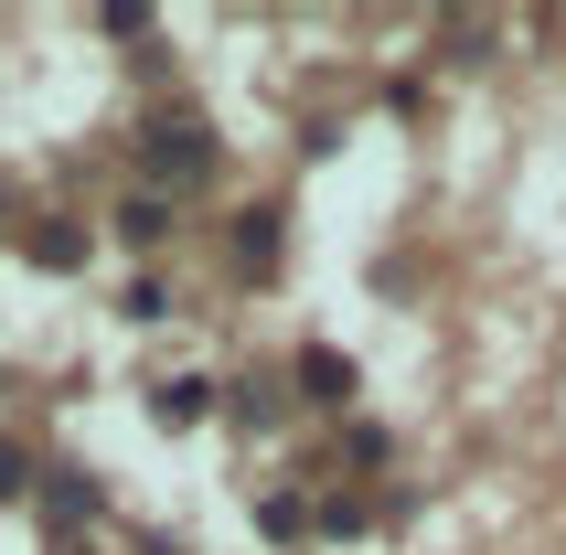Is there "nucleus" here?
<instances>
[{
    "instance_id": "nucleus-7",
    "label": "nucleus",
    "mask_w": 566,
    "mask_h": 555,
    "mask_svg": "<svg viewBox=\"0 0 566 555\" xmlns=\"http://www.w3.org/2000/svg\"><path fill=\"white\" fill-rule=\"evenodd\" d=\"M43 513L75 534V524H96V513H107V492H96L86 470H43Z\"/></svg>"
},
{
    "instance_id": "nucleus-5",
    "label": "nucleus",
    "mask_w": 566,
    "mask_h": 555,
    "mask_svg": "<svg viewBox=\"0 0 566 555\" xmlns=\"http://www.w3.org/2000/svg\"><path fill=\"white\" fill-rule=\"evenodd\" d=\"M289 385L311 406H353V364L332 353V342H300V364H289Z\"/></svg>"
},
{
    "instance_id": "nucleus-8",
    "label": "nucleus",
    "mask_w": 566,
    "mask_h": 555,
    "mask_svg": "<svg viewBox=\"0 0 566 555\" xmlns=\"http://www.w3.org/2000/svg\"><path fill=\"white\" fill-rule=\"evenodd\" d=\"M224 396H235V417H247V428H268V417L289 406V374H247V385H224Z\"/></svg>"
},
{
    "instance_id": "nucleus-3",
    "label": "nucleus",
    "mask_w": 566,
    "mask_h": 555,
    "mask_svg": "<svg viewBox=\"0 0 566 555\" xmlns=\"http://www.w3.org/2000/svg\"><path fill=\"white\" fill-rule=\"evenodd\" d=\"M22 256H32L43 278H75V268L96 256V235H86V214H32V224H22Z\"/></svg>"
},
{
    "instance_id": "nucleus-2",
    "label": "nucleus",
    "mask_w": 566,
    "mask_h": 555,
    "mask_svg": "<svg viewBox=\"0 0 566 555\" xmlns=\"http://www.w3.org/2000/svg\"><path fill=\"white\" fill-rule=\"evenodd\" d=\"M224 256H235V278H279V256H289V203H247L235 214V235H224Z\"/></svg>"
},
{
    "instance_id": "nucleus-4",
    "label": "nucleus",
    "mask_w": 566,
    "mask_h": 555,
    "mask_svg": "<svg viewBox=\"0 0 566 555\" xmlns=\"http://www.w3.org/2000/svg\"><path fill=\"white\" fill-rule=\"evenodd\" d=\"M214 406H224L214 374H160V385H150V417H160V428H203Z\"/></svg>"
},
{
    "instance_id": "nucleus-12",
    "label": "nucleus",
    "mask_w": 566,
    "mask_h": 555,
    "mask_svg": "<svg viewBox=\"0 0 566 555\" xmlns=\"http://www.w3.org/2000/svg\"><path fill=\"white\" fill-rule=\"evenodd\" d=\"M364 524H375V502H353V492H343V502H321V534H364Z\"/></svg>"
},
{
    "instance_id": "nucleus-1",
    "label": "nucleus",
    "mask_w": 566,
    "mask_h": 555,
    "mask_svg": "<svg viewBox=\"0 0 566 555\" xmlns=\"http://www.w3.org/2000/svg\"><path fill=\"white\" fill-rule=\"evenodd\" d=\"M224 160V139H214V118L203 107H160L150 128H139V171H150L160 192H182V182H203Z\"/></svg>"
},
{
    "instance_id": "nucleus-6",
    "label": "nucleus",
    "mask_w": 566,
    "mask_h": 555,
    "mask_svg": "<svg viewBox=\"0 0 566 555\" xmlns=\"http://www.w3.org/2000/svg\"><path fill=\"white\" fill-rule=\"evenodd\" d=\"M107 224H118V247H139V256H150V247H171V192H128Z\"/></svg>"
},
{
    "instance_id": "nucleus-10",
    "label": "nucleus",
    "mask_w": 566,
    "mask_h": 555,
    "mask_svg": "<svg viewBox=\"0 0 566 555\" xmlns=\"http://www.w3.org/2000/svg\"><path fill=\"white\" fill-rule=\"evenodd\" d=\"M22 492H43V470H32L22 438H0V502H22Z\"/></svg>"
},
{
    "instance_id": "nucleus-11",
    "label": "nucleus",
    "mask_w": 566,
    "mask_h": 555,
    "mask_svg": "<svg viewBox=\"0 0 566 555\" xmlns=\"http://www.w3.org/2000/svg\"><path fill=\"white\" fill-rule=\"evenodd\" d=\"M256 524H268V534H279V545H289V534L311 524V502H300V492H268V502H256Z\"/></svg>"
},
{
    "instance_id": "nucleus-9",
    "label": "nucleus",
    "mask_w": 566,
    "mask_h": 555,
    "mask_svg": "<svg viewBox=\"0 0 566 555\" xmlns=\"http://www.w3.org/2000/svg\"><path fill=\"white\" fill-rule=\"evenodd\" d=\"M481 54H492V22H471V11L439 22V64H481Z\"/></svg>"
}]
</instances>
